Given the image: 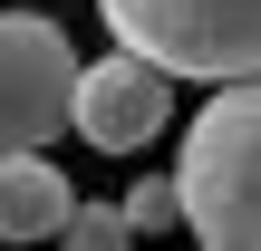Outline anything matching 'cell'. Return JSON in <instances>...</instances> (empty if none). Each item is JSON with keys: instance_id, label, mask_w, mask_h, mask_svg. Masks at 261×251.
<instances>
[{"instance_id": "6", "label": "cell", "mask_w": 261, "mask_h": 251, "mask_svg": "<svg viewBox=\"0 0 261 251\" xmlns=\"http://www.w3.org/2000/svg\"><path fill=\"white\" fill-rule=\"evenodd\" d=\"M58 242H77V251H116V242H136V232H126V213H116V203H68Z\"/></svg>"}, {"instance_id": "3", "label": "cell", "mask_w": 261, "mask_h": 251, "mask_svg": "<svg viewBox=\"0 0 261 251\" xmlns=\"http://www.w3.org/2000/svg\"><path fill=\"white\" fill-rule=\"evenodd\" d=\"M77 48L48 10H0V145H48L68 126Z\"/></svg>"}, {"instance_id": "4", "label": "cell", "mask_w": 261, "mask_h": 251, "mask_svg": "<svg viewBox=\"0 0 261 251\" xmlns=\"http://www.w3.org/2000/svg\"><path fill=\"white\" fill-rule=\"evenodd\" d=\"M165 116H174V77H165L155 58H136V48H116V58H77V77H68V126H77L97 155H136V145H155Z\"/></svg>"}, {"instance_id": "2", "label": "cell", "mask_w": 261, "mask_h": 251, "mask_svg": "<svg viewBox=\"0 0 261 251\" xmlns=\"http://www.w3.org/2000/svg\"><path fill=\"white\" fill-rule=\"evenodd\" d=\"M116 48L155 58L165 77H252L261 68V0H97Z\"/></svg>"}, {"instance_id": "5", "label": "cell", "mask_w": 261, "mask_h": 251, "mask_svg": "<svg viewBox=\"0 0 261 251\" xmlns=\"http://www.w3.org/2000/svg\"><path fill=\"white\" fill-rule=\"evenodd\" d=\"M77 184L48 164V145H0V242H58Z\"/></svg>"}, {"instance_id": "1", "label": "cell", "mask_w": 261, "mask_h": 251, "mask_svg": "<svg viewBox=\"0 0 261 251\" xmlns=\"http://www.w3.org/2000/svg\"><path fill=\"white\" fill-rule=\"evenodd\" d=\"M174 222L203 251H252L261 242V97L252 77H223L203 97V116L184 126L174 155Z\"/></svg>"}, {"instance_id": "7", "label": "cell", "mask_w": 261, "mask_h": 251, "mask_svg": "<svg viewBox=\"0 0 261 251\" xmlns=\"http://www.w3.org/2000/svg\"><path fill=\"white\" fill-rule=\"evenodd\" d=\"M116 213H126V232H174V184L165 174H136Z\"/></svg>"}]
</instances>
